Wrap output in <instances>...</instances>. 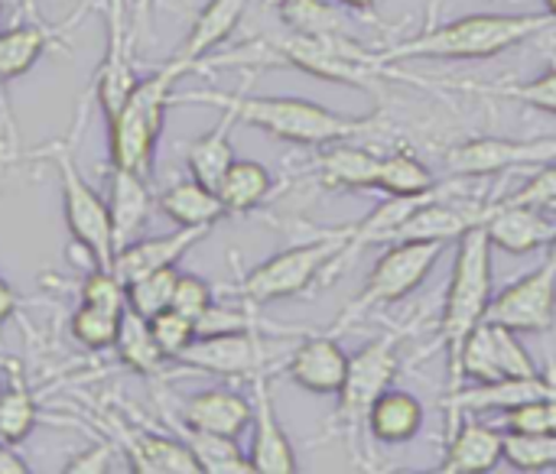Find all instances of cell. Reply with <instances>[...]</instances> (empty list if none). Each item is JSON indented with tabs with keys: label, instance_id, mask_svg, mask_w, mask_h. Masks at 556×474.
I'll return each instance as SVG.
<instances>
[{
	"label": "cell",
	"instance_id": "obj_1",
	"mask_svg": "<svg viewBox=\"0 0 556 474\" xmlns=\"http://www.w3.org/2000/svg\"><path fill=\"white\" fill-rule=\"evenodd\" d=\"M173 104H195V107H215L231 114L238 124L257 127L270 133L274 140L293 143V146H326L336 140H352L371 130L375 117H355V114H339L332 107H323L306 98H290V94H244V91H173Z\"/></svg>",
	"mask_w": 556,
	"mask_h": 474
},
{
	"label": "cell",
	"instance_id": "obj_2",
	"mask_svg": "<svg viewBox=\"0 0 556 474\" xmlns=\"http://www.w3.org/2000/svg\"><path fill=\"white\" fill-rule=\"evenodd\" d=\"M554 26L556 20L551 13H469V16L430 26L420 36H410L391 49H381L378 59L384 65L410 62V59H450V62L492 59Z\"/></svg>",
	"mask_w": 556,
	"mask_h": 474
},
{
	"label": "cell",
	"instance_id": "obj_3",
	"mask_svg": "<svg viewBox=\"0 0 556 474\" xmlns=\"http://www.w3.org/2000/svg\"><path fill=\"white\" fill-rule=\"evenodd\" d=\"M182 75L186 72L176 62H163L153 75L140 78L130 98L121 104V111L108 117L111 166L130 169L150 179L163 120H166V111L173 107V91Z\"/></svg>",
	"mask_w": 556,
	"mask_h": 474
},
{
	"label": "cell",
	"instance_id": "obj_4",
	"mask_svg": "<svg viewBox=\"0 0 556 474\" xmlns=\"http://www.w3.org/2000/svg\"><path fill=\"white\" fill-rule=\"evenodd\" d=\"M492 241L485 234V225L469 228L456 241V264L437 329V345L446 348V368H456L459 348L469 338V332L485 319V309L492 303ZM446 371V374H450Z\"/></svg>",
	"mask_w": 556,
	"mask_h": 474
},
{
	"label": "cell",
	"instance_id": "obj_5",
	"mask_svg": "<svg viewBox=\"0 0 556 474\" xmlns=\"http://www.w3.org/2000/svg\"><path fill=\"white\" fill-rule=\"evenodd\" d=\"M345 244V228L339 231H326L316 241L296 244L280 251L277 257L257 264L254 270H248L241 277V283L228 286L231 296H238L241 303L251 306H267V303H280L290 296H303L309 286L323 283V273L329 270V264L336 260V254Z\"/></svg>",
	"mask_w": 556,
	"mask_h": 474
},
{
	"label": "cell",
	"instance_id": "obj_6",
	"mask_svg": "<svg viewBox=\"0 0 556 474\" xmlns=\"http://www.w3.org/2000/svg\"><path fill=\"white\" fill-rule=\"evenodd\" d=\"M42 156H49L55 166L59 192H62V215H65V228H68L72 241L78 244V251L88 257L91 267L114 270L117 244H114V231H111L108 198L81 176L68 143H52V146H46Z\"/></svg>",
	"mask_w": 556,
	"mask_h": 474
},
{
	"label": "cell",
	"instance_id": "obj_7",
	"mask_svg": "<svg viewBox=\"0 0 556 474\" xmlns=\"http://www.w3.org/2000/svg\"><path fill=\"white\" fill-rule=\"evenodd\" d=\"M450 244L443 241H391L388 251L378 257L375 270L368 273L365 290L349 303V309L336 319L332 335H339L345 325L362 322L365 316H371L381 306L401 303L407 299L440 264V257L446 254Z\"/></svg>",
	"mask_w": 556,
	"mask_h": 474
},
{
	"label": "cell",
	"instance_id": "obj_8",
	"mask_svg": "<svg viewBox=\"0 0 556 474\" xmlns=\"http://www.w3.org/2000/svg\"><path fill=\"white\" fill-rule=\"evenodd\" d=\"M293 335L283 332L277 338L264 335L261 325L244 332H225V335H202L195 338L176 364L228 381H251L257 374L283 371L287 355L293 351Z\"/></svg>",
	"mask_w": 556,
	"mask_h": 474
},
{
	"label": "cell",
	"instance_id": "obj_9",
	"mask_svg": "<svg viewBox=\"0 0 556 474\" xmlns=\"http://www.w3.org/2000/svg\"><path fill=\"white\" fill-rule=\"evenodd\" d=\"M541 374L531 351L525 348L521 335L495 325V322H479L469 338L459 348L456 368L446 374V394L459 390L466 381L472 384H495L508 377H534Z\"/></svg>",
	"mask_w": 556,
	"mask_h": 474
},
{
	"label": "cell",
	"instance_id": "obj_10",
	"mask_svg": "<svg viewBox=\"0 0 556 474\" xmlns=\"http://www.w3.org/2000/svg\"><path fill=\"white\" fill-rule=\"evenodd\" d=\"M401 374V335L397 332H384L378 338H371L365 348H358L349 358V374L336 407V420L345 426V433L352 439H358V433L365 430V420L375 407V400L394 387Z\"/></svg>",
	"mask_w": 556,
	"mask_h": 474
},
{
	"label": "cell",
	"instance_id": "obj_11",
	"mask_svg": "<svg viewBox=\"0 0 556 474\" xmlns=\"http://www.w3.org/2000/svg\"><path fill=\"white\" fill-rule=\"evenodd\" d=\"M485 322L505 325L518 335H547L556 325V264L544 260L538 270L495 293Z\"/></svg>",
	"mask_w": 556,
	"mask_h": 474
},
{
	"label": "cell",
	"instance_id": "obj_12",
	"mask_svg": "<svg viewBox=\"0 0 556 474\" xmlns=\"http://www.w3.org/2000/svg\"><path fill=\"white\" fill-rule=\"evenodd\" d=\"M556 159V137H541V140H498V137H479L453 146L446 153V169L453 176L466 179H482L521 166H544Z\"/></svg>",
	"mask_w": 556,
	"mask_h": 474
},
{
	"label": "cell",
	"instance_id": "obj_13",
	"mask_svg": "<svg viewBox=\"0 0 556 474\" xmlns=\"http://www.w3.org/2000/svg\"><path fill=\"white\" fill-rule=\"evenodd\" d=\"M134 29L127 23V0H108V49L94 75V101L108 117L121 111V104L137 88V68H134Z\"/></svg>",
	"mask_w": 556,
	"mask_h": 474
},
{
	"label": "cell",
	"instance_id": "obj_14",
	"mask_svg": "<svg viewBox=\"0 0 556 474\" xmlns=\"http://www.w3.org/2000/svg\"><path fill=\"white\" fill-rule=\"evenodd\" d=\"M274 374H257L251 377V403H254V420H251V465L261 474H293L300 472L296 465V452L293 443L277 417L274 407V387H270Z\"/></svg>",
	"mask_w": 556,
	"mask_h": 474
},
{
	"label": "cell",
	"instance_id": "obj_15",
	"mask_svg": "<svg viewBox=\"0 0 556 474\" xmlns=\"http://www.w3.org/2000/svg\"><path fill=\"white\" fill-rule=\"evenodd\" d=\"M283 374L309 394L336 397L349 374V351L339 338L329 335H303L283 361Z\"/></svg>",
	"mask_w": 556,
	"mask_h": 474
},
{
	"label": "cell",
	"instance_id": "obj_16",
	"mask_svg": "<svg viewBox=\"0 0 556 474\" xmlns=\"http://www.w3.org/2000/svg\"><path fill=\"white\" fill-rule=\"evenodd\" d=\"M88 7H91V0H85L68 20H62L55 26H46L36 16H26V23H13V26L0 29V78L13 81V78H23L26 72H33V65L52 46H59L68 29H75L81 23Z\"/></svg>",
	"mask_w": 556,
	"mask_h": 474
},
{
	"label": "cell",
	"instance_id": "obj_17",
	"mask_svg": "<svg viewBox=\"0 0 556 474\" xmlns=\"http://www.w3.org/2000/svg\"><path fill=\"white\" fill-rule=\"evenodd\" d=\"M554 231L556 221L547 215V208H538V205H518V202L502 198V202H492L485 215V234L492 247L511 257H525V254L547 247Z\"/></svg>",
	"mask_w": 556,
	"mask_h": 474
},
{
	"label": "cell",
	"instance_id": "obj_18",
	"mask_svg": "<svg viewBox=\"0 0 556 474\" xmlns=\"http://www.w3.org/2000/svg\"><path fill=\"white\" fill-rule=\"evenodd\" d=\"M173 420H179V423H186L192 430H202V433L238 439L244 430H251L254 403L238 390L212 387V390H199V394L186 397Z\"/></svg>",
	"mask_w": 556,
	"mask_h": 474
},
{
	"label": "cell",
	"instance_id": "obj_19",
	"mask_svg": "<svg viewBox=\"0 0 556 474\" xmlns=\"http://www.w3.org/2000/svg\"><path fill=\"white\" fill-rule=\"evenodd\" d=\"M505 462V433L482 423L479 417H463L453 433H446L443 474H489Z\"/></svg>",
	"mask_w": 556,
	"mask_h": 474
},
{
	"label": "cell",
	"instance_id": "obj_20",
	"mask_svg": "<svg viewBox=\"0 0 556 474\" xmlns=\"http://www.w3.org/2000/svg\"><path fill=\"white\" fill-rule=\"evenodd\" d=\"M117 443L130 462V469L140 474H199V462L189 452V446L179 436H163L150 430H134L124 423H114Z\"/></svg>",
	"mask_w": 556,
	"mask_h": 474
},
{
	"label": "cell",
	"instance_id": "obj_21",
	"mask_svg": "<svg viewBox=\"0 0 556 474\" xmlns=\"http://www.w3.org/2000/svg\"><path fill=\"white\" fill-rule=\"evenodd\" d=\"M248 0H208L195 20L189 36L182 39V46L169 55V62H176L182 72L199 68L218 46H225L231 39V33L238 29V23L244 20Z\"/></svg>",
	"mask_w": 556,
	"mask_h": 474
},
{
	"label": "cell",
	"instance_id": "obj_22",
	"mask_svg": "<svg viewBox=\"0 0 556 474\" xmlns=\"http://www.w3.org/2000/svg\"><path fill=\"white\" fill-rule=\"evenodd\" d=\"M212 228H179L160 238H143V241H130L114 254V273L130 283L137 277H147L153 270L163 267H176L202 238H208Z\"/></svg>",
	"mask_w": 556,
	"mask_h": 474
},
{
	"label": "cell",
	"instance_id": "obj_23",
	"mask_svg": "<svg viewBox=\"0 0 556 474\" xmlns=\"http://www.w3.org/2000/svg\"><path fill=\"white\" fill-rule=\"evenodd\" d=\"M424 423H427V407L420 403V397H414L404 387H388L375 400V407L365 420V430H368L371 443L407 446L420 436Z\"/></svg>",
	"mask_w": 556,
	"mask_h": 474
},
{
	"label": "cell",
	"instance_id": "obj_24",
	"mask_svg": "<svg viewBox=\"0 0 556 474\" xmlns=\"http://www.w3.org/2000/svg\"><path fill=\"white\" fill-rule=\"evenodd\" d=\"M378 163L381 156L375 150L349 140L326 143V150L319 146V153L313 156L316 179L326 189H375Z\"/></svg>",
	"mask_w": 556,
	"mask_h": 474
},
{
	"label": "cell",
	"instance_id": "obj_25",
	"mask_svg": "<svg viewBox=\"0 0 556 474\" xmlns=\"http://www.w3.org/2000/svg\"><path fill=\"white\" fill-rule=\"evenodd\" d=\"M150 205H153V195H150L147 176L111 166V179H108V215H111V231H114L117 251L140 234V228H143V221L150 215Z\"/></svg>",
	"mask_w": 556,
	"mask_h": 474
},
{
	"label": "cell",
	"instance_id": "obj_26",
	"mask_svg": "<svg viewBox=\"0 0 556 474\" xmlns=\"http://www.w3.org/2000/svg\"><path fill=\"white\" fill-rule=\"evenodd\" d=\"M156 205L179 228H215L228 215L225 205H222V198H218V192L208 189V185H202L192 176L173 182L169 189H163L160 198H156Z\"/></svg>",
	"mask_w": 556,
	"mask_h": 474
},
{
	"label": "cell",
	"instance_id": "obj_27",
	"mask_svg": "<svg viewBox=\"0 0 556 474\" xmlns=\"http://www.w3.org/2000/svg\"><path fill=\"white\" fill-rule=\"evenodd\" d=\"M235 124H238V120H235L231 114L222 111L218 124H215L208 133H202V137H195V140L186 143V166H189V176L199 179V182L208 185V189H218L222 176H225L228 166L238 159V156H235V146H231V127H235Z\"/></svg>",
	"mask_w": 556,
	"mask_h": 474
},
{
	"label": "cell",
	"instance_id": "obj_28",
	"mask_svg": "<svg viewBox=\"0 0 556 474\" xmlns=\"http://www.w3.org/2000/svg\"><path fill=\"white\" fill-rule=\"evenodd\" d=\"M274 176L257 159H235L218 182V198L228 215H248L274 195Z\"/></svg>",
	"mask_w": 556,
	"mask_h": 474
},
{
	"label": "cell",
	"instance_id": "obj_29",
	"mask_svg": "<svg viewBox=\"0 0 556 474\" xmlns=\"http://www.w3.org/2000/svg\"><path fill=\"white\" fill-rule=\"evenodd\" d=\"M114 351H117L121 364L130 368L140 377H156L163 371V364L169 361L163 355V348L156 345V338H153L150 319H143L134 309H124L121 312V329H117Z\"/></svg>",
	"mask_w": 556,
	"mask_h": 474
},
{
	"label": "cell",
	"instance_id": "obj_30",
	"mask_svg": "<svg viewBox=\"0 0 556 474\" xmlns=\"http://www.w3.org/2000/svg\"><path fill=\"white\" fill-rule=\"evenodd\" d=\"M176 436L189 446V452L195 456L199 469L205 474H251L254 465L251 459L238 449V439H228V436H215V433H202V430H192L179 420H169Z\"/></svg>",
	"mask_w": 556,
	"mask_h": 474
},
{
	"label": "cell",
	"instance_id": "obj_31",
	"mask_svg": "<svg viewBox=\"0 0 556 474\" xmlns=\"http://www.w3.org/2000/svg\"><path fill=\"white\" fill-rule=\"evenodd\" d=\"M440 182L437 176L430 172V166L407 153V150H397V153H388L381 156L378 163V179H375V189L384 192V195H394V198H417V195H427L433 192Z\"/></svg>",
	"mask_w": 556,
	"mask_h": 474
},
{
	"label": "cell",
	"instance_id": "obj_32",
	"mask_svg": "<svg viewBox=\"0 0 556 474\" xmlns=\"http://www.w3.org/2000/svg\"><path fill=\"white\" fill-rule=\"evenodd\" d=\"M283 26L300 36H339L349 33L345 13L329 0H277Z\"/></svg>",
	"mask_w": 556,
	"mask_h": 474
},
{
	"label": "cell",
	"instance_id": "obj_33",
	"mask_svg": "<svg viewBox=\"0 0 556 474\" xmlns=\"http://www.w3.org/2000/svg\"><path fill=\"white\" fill-rule=\"evenodd\" d=\"M39 423V407L23 381L0 384V439L20 446L33 436Z\"/></svg>",
	"mask_w": 556,
	"mask_h": 474
},
{
	"label": "cell",
	"instance_id": "obj_34",
	"mask_svg": "<svg viewBox=\"0 0 556 474\" xmlns=\"http://www.w3.org/2000/svg\"><path fill=\"white\" fill-rule=\"evenodd\" d=\"M505 465L515 472H556V433H508L505 430Z\"/></svg>",
	"mask_w": 556,
	"mask_h": 474
},
{
	"label": "cell",
	"instance_id": "obj_35",
	"mask_svg": "<svg viewBox=\"0 0 556 474\" xmlns=\"http://www.w3.org/2000/svg\"><path fill=\"white\" fill-rule=\"evenodd\" d=\"M450 88H466L476 94H495V98H508L518 104H528L534 111L556 114V68L544 72L534 81H518V85H469V81H450Z\"/></svg>",
	"mask_w": 556,
	"mask_h": 474
},
{
	"label": "cell",
	"instance_id": "obj_36",
	"mask_svg": "<svg viewBox=\"0 0 556 474\" xmlns=\"http://www.w3.org/2000/svg\"><path fill=\"white\" fill-rule=\"evenodd\" d=\"M179 283V270L176 267H163L153 270L147 277H137L127 283V309L140 312L143 319H153L156 312L173 306V293Z\"/></svg>",
	"mask_w": 556,
	"mask_h": 474
},
{
	"label": "cell",
	"instance_id": "obj_37",
	"mask_svg": "<svg viewBox=\"0 0 556 474\" xmlns=\"http://www.w3.org/2000/svg\"><path fill=\"white\" fill-rule=\"evenodd\" d=\"M117 329H121V312L101 309V306H88L81 303L72 319H68V332L72 338L88 348V351H108L117 342Z\"/></svg>",
	"mask_w": 556,
	"mask_h": 474
},
{
	"label": "cell",
	"instance_id": "obj_38",
	"mask_svg": "<svg viewBox=\"0 0 556 474\" xmlns=\"http://www.w3.org/2000/svg\"><path fill=\"white\" fill-rule=\"evenodd\" d=\"M150 329H153V338H156V345L163 348V355H166L169 361H179L182 351L199 338L195 322H192L189 316L176 312L173 306L163 309V312H156V316L150 319Z\"/></svg>",
	"mask_w": 556,
	"mask_h": 474
},
{
	"label": "cell",
	"instance_id": "obj_39",
	"mask_svg": "<svg viewBox=\"0 0 556 474\" xmlns=\"http://www.w3.org/2000/svg\"><path fill=\"white\" fill-rule=\"evenodd\" d=\"M81 303L88 306H101V309H111V312H124L127 309V283L114 273V270H91L78 290Z\"/></svg>",
	"mask_w": 556,
	"mask_h": 474
},
{
	"label": "cell",
	"instance_id": "obj_40",
	"mask_svg": "<svg viewBox=\"0 0 556 474\" xmlns=\"http://www.w3.org/2000/svg\"><path fill=\"white\" fill-rule=\"evenodd\" d=\"M215 303V286L195 273H179V283H176V293H173V309L189 316L192 322H199L208 306Z\"/></svg>",
	"mask_w": 556,
	"mask_h": 474
},
{
	"label": "cell",
	"instance_id": "obj_41",
	"mask_svg": "<svg viewBox=\"0 0 556 474\" xmlns=\"http://www.w3.org/2000/svg\"><path fill=\"white\" fill-rule=\"evenodd\" d=\"M505 202L556 208V159L544 163V166H534V176H528V182L518 192H511Z\"/></svg>",
	"mask_w": 556,
	"mask_h": 474
},
{
	"label": "cell",
	"instance_id": "obj_42",
	"mask_svg": "<svg viewBox=\"0 0 556 474\" xmlns=\"http://www.w3.org/2000/svg\"><path fill=\"white\" fill-rule=\"evenodd\" d=\"M111 462H114V443H94L91 449L72 456V462L65 465V474L111 472Z\"/></svg>",
	"mask_w": 556,
	"mask_h": 474
},
{
	"label": "cell",
	"instance_id": "obj_43",
	"mask_svg": "<svg viewBox=\"0 0 556 474\" xmlns=\"http://www.w3.org/2000/svg\"><path fill=\"white\" fill-rule=\"evenodd\" d=\"M16 312H20V293L0 277V329H3Z\"/></svg>",
	"mask_w": 556,
	"mask_h": 474
},
{
	"label": "cell",
	"instance_id": "obj_44",
	"mask_svg": "<svg viewBox=\"0 0 556 474\" xmlns=\"http://www.w3.org/2000/svg\"><path fill=\"white\" fill-rule=\"evenodd\" d=\"M0 474H29V465L23 462V456H16V449L3 439H0Z\"/></svg>",
	"mask_w": 556,
	"mask_h": 474
},
{
	"label": "cell",
	"instance_id": "obj_45",
	"mask_svg": "<svg viewBox=\"0 0 556 474\" xmlns=\"http://www.w3.org/2000/svg\"><path fill=\"white\" fill-rule=\"evenodd\" d=\"M153 3H156V0H134V13H130V29H134V36L143 29V23H147Z\"/></svg>",
	"mask_w": 556,
	"mask_h": 474
},
{
	"label": "cell",
	"instance_id": "obj_46",
	"mask_svg": "<svg viewBox=\"0 0 556 474\" xmlns=\"http://www.w3.org/2000/svg\"><path fill=\"white\" fill-rule=\"evenodd\" d=\"M339 7H345V10H358V13H365V10H371L378 0H336Z\"/></svg>",
	"mask_w": 556,
	"mask_h": 474
},
{
	"label": "cell",
	"instance_id": "obj_47",
	"mask_svg": "<svg viewBox=\"0 0 556 474\" xmlns=\"http://www.w3.org/2000/svg\"><path fill=\"white\" fill-rule=\"evenodd\" d=\"M547 260L556 264V231H554V238H551V244H547Z\"/></svg>",
	"mask_w": 556,
	"mask_h": 474
},
{
	"label": "cell",
	"instance_id": "obj_48",
	"mask_svg": "<svg viewBox=\"0 0 556 474\" xmlns=\"http://www.w3.org/2000/svg\"><path fill=\"white\" fill-rule=\"evenodd\" d=\"M20 3H23L26 16H36V0H20Z\"/></svg>",
	"mask_w": 556,
	"mask_h": 474
},
{
	"label": "cell",
	"instance_id": "obj_49",
	"mask_svg": "<svg viewBox=\"0 0 556 474\" xmlns=\"http://www.w3.org/2000/svg\"><path fill=\"white\" fill-rule=\"evenodd\" d=\"M544 10H547V13L556 20V0H544Z\"/></svg>",
	"mask_w": 556,
	"mask_h": 474
},
{
	"label": "cell",
	"instance_id": "obj_50",
	"mask_svg": "<svg viewBox=\"0 0 556 474\" xmlns=\"http://www.w3.org/2000/svg\"><path fill=\"white\" fill-rule=\"evenodd\" d=\"M267 3H277V0H267Z\"/></svg>",
	"mask_w": 556,
	"mask_h": 474
},
{
	"label": "cell",
	"instance_id": "obj_51",
	"mask_svg": "<svg viewBox=\"0 0 556 474\" xmlns=\"http://www.w3.org/2000/svg\"><path fill=\"white\" fill-rule=\"evenodd\" d=\"M0 7H3V0H0Z\"/></svg>",
	"mask_w": 556,
	"mask_h": 474
},
{
	"label": "cell",
	"instance_id": "obj_52",
	"mask_svg": "<svg viewBox=\"0 0 556 474\" xmlns=\"http://www.w3.org/2000/svg\"><path fill=\"white\" fill-rule=\"evenodd\" d=\"M0 384H3V381H0Z\"/></svg>",
	"mask_w": 556,
	"mask_h": 474
}]
</instances>
